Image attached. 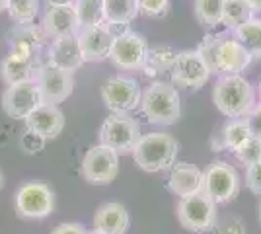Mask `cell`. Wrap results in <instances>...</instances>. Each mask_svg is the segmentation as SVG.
Wrapping results in <instances>:
<instances>
[{
  "instance_id": "1",
  "label": "cell",
  "mask_w": 261,
  "mask_h": 234,
  "mask_svg": "<svg viewBox=\"0 0 261 234\" xmlns=\"http://www.w3.org/2000/svg\"><path fill=\"white\" fill-rule=\"evenodd\" d=\"M215 108L230 119L248 117L255 106V92L242 74H224L213 88Z\"/></svg>"
},
{
  "instance_id": "2",
  "label": "cell",
  "mask_w": 261,
  "mask_h": 234,
  "mask_svg": "<svg viewBox=\"0 0 261 234\" xmlns=\"http://www.w3.org/2000/svg\"><path fill=\"white\" fill-rule=\"evenodd\" d=\"M199 51L205 57L213 72H224V74H240L253 59L238 39H226V37L208 35L199 45Z\"/></svg>"
},
{
  "instance_id": "3",
  "label": "cell",
  "mask_w": 261,
  "mask_h": 234,
  "mask_svg": "<svg viewBox=\"0 0 261 234\" xmlns=\"http://www.w3.org/2000/svg\"><path fill=\"white\" fill-rule=\"evenodd\" d=\"M141 110L154 125H174L181 115V100L172 82H152L142 92Z\"/></svg>"
},
{
  "instance_id": "4",
  "label": "cell",
  "mask_w": 261,
  "mask_h": 234,
  "mask_svg": "<svg viewBox=\"0 0 261 234\" xmlns=\"http://www.w3.org/2000/svg\"><path fill=\"white\" fill-rule=\"evenodd\" d=\"M179 145L172 135L148 133L142 135L133 150V158L137 166L144 172H164L175 164Z\"/></svg>"
},
{
  "instance_id": "5",
  "label": "cell",
  "mask_w": 261,
  "mask_h": 234,
  "mask_svg": "<svg viewBox=\"0 0 261 234\" xmlns=\"http://www.w3.org/2000/svg\"><path fill=\"white\" fill-rule=\"evenodd\" d=\"M177 221L189 232H208L217 226V203L205 191L181 197L177 203Z\"/></svg>"
},
{
  "instance_id": "6",
  "label": "cell",
  "mask_w": 261,
  "mask_h": 234,
  "mask_svg": "<svg viewBox=\"0 0 261 234\" xmlns=\"http://www.w3.org/2000/svg\"><path fill=\"white\" fill-rule=\"evenodd\" d=\"M141 137V125L129 113H111L99 127V143L119 154L133 152Z\"/></svg>"
},
{
  "instance_id": "7",
  "label": "cell",
  "mask_w": 261,
  "mask_h": 234,
  "mask_svg": "<svg viewBox=\"0 0 261 234\" xmlns=\"http://www.w3.org/2000/svg\"><path fill=\"white\" fill-rule=\"evenodd\" d=\"M16 213L25 221H41L55 211V191L43 181H28L14 197Z\"/></svg>"
},
{
  "instance_id": "8",
  "label": "cell",
  "mask_w": 261,
  "mask_h": 234,
  "mask_svg": "<svg viewBox=\"0 0 261 234\" xmlns=\"http://www.w3.org/2000/svg\"><path fill=\"white\" fill-rule=\"evenodd\" d=\"M80 170L88 184L108 186L119 174V152L99 143L86 150Z\"/></svg>"
},
{
  "instance_id": "9",
  "label": "cell",
  "mask_w": 261,
  "mask_h": 234,
  "mask_svg": "<svg viewBox=\"0 0 261 234\" xmlns=\"http://www.w3.org/2000/svg\"><path fill=\"white\" fill-rule=\"evenodd\" d=\"M203 191L217 205L236 199L240 191V176L228 162H213L203 172Z\"/></svg>"
},
{
  "instance_id": "10",
  "label": "cell",
  "mask_w": 261,
  "mask_h": 234,
  "mask_svg": "<svg viewBox=\"0 0 261 234\" xmlns=\"http://www.w3.org/2000/svg\"><path fill=\"white\" fill-rule=\"evenodd\" d=\"M101 100L111 113H130L141 108V86L135 78L111 76L101 86Z\"/></svg>"
},
{
  "instance_id": "11",
  "label": "cell",
  "mask_w": 261,
  "mask_h": 234,
  "mask_svg": "<svg viewBox=\"0 0 261 234\" xmlns=\"http://www.w3.org/2000/svg\"><path fill=\"white\" fill-rule=\"evenodd\" d=\"M170 72H172L174 84L189 90L205 86L211 74H213V70H211V67L207 65L205 57L201 55L199 49L177 53L174 67H172Z\"/></svg>"
},
{
  "instance_id": "12",
  "label": "cell",
  "mask_w": 261,
  "mask_h": 234,
  "mask_svg": "<svg viewBox=\"0 0 261 234\" xmlns=\"http://www.w3.org/2000/svg\"><path fill=\"white\" fill-rule=\"evenodd\" d=\"M148 55V45L141 34L125 32L115 37V43L111 49V63L123 70H139L144 68Z\"/></svg>"
},
{
  "instance_id": "13",
  "label": "cell",
  "mask_w": 261,
  "mask_h": 234,
  "mask_svg": "<svg viewBox=\"0 0 261 234\" xmlns=\"http://www.w3.org/2000/svg\"><path fill=\"white\" fill-rule=\"evenodd\" d=\"M37 88L41 94V101L45 103H63L70 98L72 90H74V76L72 72L63 70L53 65H45L37 72Z\"/></svg>"
},
{
  "instance_id": "14",
  "label": "cell",
  "mask_w": 261,
  "mask_h": 234,
  "mask_svg": "<svg viewBox=\"0 0 261 234\" xmlns=\"http://www.w3.org/2000/svg\"><path fill=\"white\" fill-rule=\"evenodd\" d=\"M41 103V94L35 80L12 84L2 94V110L12 119H25Z\"/></svg>"
},
{
  "instance_id": "15",
  "label": "cell",
  "mask_w": 261,
  "mask_h": 234,
  "mask_svg": "<svg viewBox=\"0 0 261 234\" xmlns=\"http://www.w3.org/2000/svg\"><path fill=\"white\" fill-rule=\"evenodd\" d=\"M76 35L80 49H82V57H84L86 63H98V61L109 59L113 43H115V37H117L111 32L108 23L82 28Z\"/></svg>"
},
{
  "instance_id": "16",
  "label": "cell",
  "mask_w": 261,
  "mask_h": 234,
  "mask_svg": "<svg viewBox=\"0 0 261 234\" xmlns=\"http://www.w3.org/2000/svg\"><path fill=\"white\" fill-rule=\"evenodd\" d=\"M25 127L33 133L41 135L45 141L55 139L63 133L65 129V113L61 112L59 106L41 101L25 119Z\"/></svg>"
},
{
  "instance_id": "17",
  "label": "cell",
  "mask_w": 261,
  "mask_h": 234,
  "mask_svg": "<svg viewBox=\"0 0 261 234\" xmlns=\"http://www.w3.org/2000/svg\"><path fill=\"white\" fill-rule=\"evenodd\" d=\"M84 63L86 61L82 57L78 35H66V37L53 39V43L49 47V65L68 70V72H74Z\"/></svg>"
},
{
  "instance_id": "18",
  "label": "cell",
  "mask_w": 261,
  "mask_h": 234,
  "mask_svg": "<svg viewBox=\"0 0 261 234\" xmlns=\"http://www.w3.org/2000/svg\"><path fill=\"white\" fill-rule=\"evenodd\" d=\"M43 32L47 37H66L80 32L74 6H47L43 16Z\"/></svg>"
},
{
  "instance_id": "19",
  "label": "cell",
  "mask_w": 261,
  "mask_h": 234,
  "mask_svg": "<svg viewBox=\"0 0 261 234\" xmlns=\"http://www.w3.org/2000/svg\"><path fill=\"white\" fill-rule=\"evenodd\" d=\"M168 190L179 199L203 191V170H199L189 162L174 164L168 178Z\"/></svg>"
},
{
  "instance_id": "20",
  "label": "cell",
  "mask_w": 261,
  "mask_h": 234,
  "mask_svg": "<svg viewBox=\"0 0 261 234\" xmlns=\"http://www.w3.org/2000/svg\"><path fill=\"white\" fill-rule=\"evenodd\" d=\"M129 228V213L125 205L109 201L99 205L94 215V230L103 234H125Z\"/></svg>"
},
{
  "instance_id": "21",
  "label": "cell",
  "mask_w": 261,
  "mask_h": 234,
  "mask_svg": "<svg viewBox=\"0 0 261 234\" xmlns=\"http://www.w3.org/2000/svg\"><path fill=\"white\" fill-rule=\"evenodd\" d=\"M250 137H253V135H251V129L246 121V117L230 119L217 133V139L213 137V150H224L226 148L230 152H236Z\"/></svg>"
},
{
  "instance_id": "22",
  "label": "cell",
  "mask_w": 261,
  "mask_h": 234,
  "mask_svg": "<svg viewBox=\"0 0 261 234\" xmlns=\"http://www.w3.org/2000/svg\"><path fill=\"white\" fill-rule=\"evenodd\" d=\"M0 74H2V80L8 86L20 84V82H28L33 76L32 59H23V57H18L14 55V53H8V57L0 65Z\"/></svg>"
},
{
  "instance_id": "23",
  "label": "cell",
  "mask_w": 261,
  "mask_h": 234,
  "mask_svg": "<svg viewBox=\"0 0 261 234\" xmlns=\"http://www.w3.org/2000/svg\"><path fill=\"white\" fill-rule=\"evenodd\" d=\"M106 2V23L113 25H127L139 12V0H103Z\"/></svg>"
},
{
  "instance_id": "24",
  "label": "cell",
  "mask_w": 261,
  "mask_h": 234,
  "mask_svg": "<svg viewBox=\"0 0 261 234\" xmlns=\"http://www.w3.org/2000/svg\"><path fill=\"white\" fill-rule=\"evenodd\" d=\"M74 12H76L80 30L106 23V2L103 0H76Z\"/></svg>"
},
{
  "instance_id": "25",
  "label": "cell",
  "mask_w": 261,
  "mask_h": 234,
  "mask_svg": "<svg viewBox=\"0 0 261 234\" xmlns=\"http://www.w3.org/2000/svg\"><path fill=\"white\" fill-rule=\"evenodd\" d=\"M175 57H177V53L172 47H166V45H158V47L148 49L146 63H144V72L154 76V74H160L166 70H172Z\"/></svg>"
},
{
  "instance_id": "26",
  "label": "cell",
  "mask_w": 261,
  "mask_h": 234,
  "mask_svg": "<svg viewBox=\"0 0 261 234\" xmlns=\"http://www.w3.org/2000/svg\"><path fill=\"white\" fill-rule=\"evenodd\" d=\"M236 39L248 49L251 57H261V20L251 18L234 30Z\"/></svg>"
},
{
  "instance_id": "27",
  "label": "cell",
  "mask_w": 261,
  "mask_h": 234,
  "mask_svg": "<svg viewBox=\"0 0 261 234\" xmlns=\"http://www.w3.org/2000/svg\"><path fill=\"white\" fill-rule=\"evenodd\" d=\"M253 18V8L248 0H224V14H222V23L236 30L238 25L246 23Z\"/></svg>"
},
{
  "instance_id": "28",
  "label": "cell",
  "mask_w": 261,
  "mask_h": 234,
  "mask_svg": "<svg viewBox=\"0 0 261 234\" xmlns=\"http://www.w3.org/2000/svg\"><path fill=\"white\" fill-rule=\"evenodd\" d=\"M224 14V0H195V16L199 23L215 28L222 23Z\"/></svg>"
},
{
  "instance_id": "29",
  "label": "cell",
  "mask_w": 261,
  "mask_h": 234,
  "mask_svg": "<svg viewBox=\"0 0 261 234\" xmlns=\"http://www.w3.org/2000/svg\"><path fill=\"white\" fill-rule=\"evenodd\" d=\"M6 12L18 23H32L39 12V0H8Z\"/></svg>"
},
{
  "instance_id": "30",
  "label": "cell",
  "mask_w": 261,
  "mask_h": 234,
  "mask_svg": "<svg viewBox=\"0 0 261 234\" xmlns=\"http://www.w3.org/2000/svg\"><path fill=\"white\" fill-rule=\"evenodd\" d=\"M234 156L238 158L244 166H250V164H253V162L261 160V139H257V137H250V139H248V141L234 152Z\"/></svg>"
},
{
  "instance_id": "31",
  "label": "cell",
  "mask_w": 261,
  "mask_h": 234,
  "mask_svg": "<svg viewBox=\"0 0 261 234\" xmlns=\"http://www.w3.org/2000/svg\"><path fill=\"white\" fill-rule=\"evenodd\" d=\"M139 12L148 18H164L170 12V0H139Z\"/></svg>"
},
{
  "instance_id": "32",
  "label": "cell",
  "mask_w": 261,
  "mask_h": 234,
  "mask_svg": "<svg viewBox=\"0 0 261 234\" xmlns=\"http://www.w3.org/2000/svg\"><path fill=\"white\" fill-rule=\"evenodd\" d=\"M20 146H22V150L25 154H39L45 148V139L41 135L25 129V133L20 137Z\"/></svg>"
},
{
  "instance_id": "33",
  "label": "cell",
  "mask_w": 261,
  "mask_h": 234,
  "mask_svg": "<svg viewBox=\"0 0 261 234\" xmlns=\"http://www.w3.org/2000/svg\"><path fill=\"white\" fill-rule=\"evenodd\" d=\"M246 186L251 193L261 197V160L246 166Z\"/></svg>"
},
{
  "instance_id": "34",
  "label": "cell",
  "mask_w": 261,
  "mask_h": 234,
  "mask_svg": "<svg viewBox=\"0 0 261 234\" xmlns=\"http://www.w3.org/2000/svg\"><path fill=\"white\" fill-rule=\"evenodd\" d=\"M246 121H248V125H250L251 135L257 137V139H261V101L253 106V110L248 113Z\"/></svg>"
},
{
  "instance_id": "35",
  "label": "cell",
  "mask_w": 261,
  "mask_h": 234,
  "mask_svg": "<svg viewBox=\"0 0 261 234\" xmlns=\"http://www.w3.org/2000/svg\"><path fill=\"white\" fill-rule=\"evenodd\" d=\"M51 234H88L86 228L78 223H65L59 224Z\"/></svg>"
},
{
  "instance_id": "36",
  "label": "cell",
  "mask_w": 261,
  "mask_h": 234,
  "mask_svg": "<svg viewBox=\"0 0 261 234\" xmlns=\"http://www.w3.org/2000/svg\"><path fill=\"white\" fill-rule=\"evenodd\" d=\"M218 234H244V228H242V223L236 221L234 226H232V224H224V226H220Z\"/></svg>"
},
{
  "instance_id": "37",
  "label": "cell",
  "mask_w": 261,
  "mask_h": 234,
  "mask_svg": "<svg viewBox=\"0 0 261 234\" xmlns=\"http://www.w3.org/2000/svg\"><path fill=\"white\" fill-rule=\"evenodd\" d=\"M76 0H45L47 6H74Z\"/></svg>"
},
{
  "instance_id": "38",
  "label": "cell",
  "mask_w": 261,
  "mask_h": 234,
  "mask_svg": "<svg viewBox=\"0 0 261 234\" xmlns=\"http://www.w3.org/2000/svg\"><path fill=\"white\" fill-rule=\"evenodd\" d=\"M250 6L253 8V12H261V0H248Z\"/></svg>"
},
{
  "instance_id": "39",
  "label": "cell",
  "mask_w": 261,
  "mask_h": 234,
  "mask_svg": "<svg viewBox=\"0 0 261 234\" xmlns=\"http://www.w3.org/2000/svg\"><path fill=\"white\" fill-rule=\"evenodd\" d=\"M6 6H8V0H0V12L6 10Z\"/></svg>"
},
{
  "instance_id": "40",
  "label": "cell",
  "mask_w": 261,
  "mask_h": 234,
  "mask_svg": "<svg viewBox=\"0 0 261 234\" xmlns=\"http://www.w3.org/2000/svg\"><path fill=\"white\" fill-rule=\"evenodd\" d=\"M2 184H4V176H2V172H0V190H2Z\"/></svg>"
},
{
  "instance_id": "41",
  "label": "cell",
  "mask_w": 261,
  "mask_h": 234,
  "mask_svg": "<svg viewBox=\"0 0 261 234\" xmlns=\"http://www.w3.org/2000/svg\"><path fill=\"white\" fill-rule=\"evenodd\" d=\"M88 234H103V232H98V230H92V232H88Z\"/></svg>"
},
{
  "instance_id": "42",
  "label": "cell",
  "mask_w": 261,
  "mask_h": 234,
  "mask_svg": "<svg viewBox=\"0 0 261 234\" xmlns=\"http://www.w3.org/2000/svg\"><path fill=\"white\" fill-rule=\"evenodd\" d=\"M259 98H261V80H259Z\"/></svg>"
},
{
  "instance_id": "43",
  "label": "cell",
  "mask_w": 261,
  "mask_h": 234,
  "mask_svg": "<svg viewBox=\"0 0 261 234\" xmlns=\"http://www.w3.org/2000/svg\"><path fill=\"white\" fill-rule=\"evenodd\" d=\"M259 219H261V207H259Z\"/></svg>"
}]
</instances>
